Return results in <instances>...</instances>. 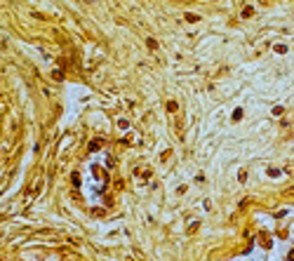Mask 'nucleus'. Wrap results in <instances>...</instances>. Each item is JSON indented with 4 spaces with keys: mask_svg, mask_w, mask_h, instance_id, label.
Masks as SVG:
<instances>
[{
    "mask_svg": "<svg viewBox=\"0 0 294 261\" xmlns=\"http://www.w3.org/2000/svg\"><path fill=\"white\" fill-rule=\"evenodd\" d=\"M99 146H101V141H99V139H94V141H92V144H90V151H97Z\"/></svg>",
    "mask_w": 294,
    "mask_h": 261,
    "instance_id": "nucleus-1",
    "label": "nucleus"
},
{
    "mask_svg": "<svg viewBox=\"0 0 294 261\" xmlns=\"http://www.w3.org/2000/svg\"><path fill=\"white\" fill-rule=\"evenodd\" d=\"M240 118H242V111L235 108V111H233V120H240Z\"/></svg>",
    "mask_w": 294,
    "mask_h": 261,
    "instance_id": "nucleus-2",
    "label": "nucleus"
},
{
    "mask_svg": "<svg viewBox=\"0 0 294 261\" xmlns=\"http://www.w3.org/2000/svg\"><path fill=\"white\" fill-rule=\"evenodd\" d=\"M252 12H254L252 7H245V9H242V17H252Z\"/></svg>",
    "mask_w": 294,
    "mask_h": 261,
    "instance_id": "nucleus-3",
    "label": "nucleus"
},
{
    "mask_svg": "<svg viewBox=\"0 0 294 261\" xmlns=\"http://www.w3.org/2000/svg\"><path fill=\"white\" fill-rule=\"evenodd\" d=\"M275 52H280V54H285V52H287V47H285V45H275Z\"/></svg>",
    "mask_w": 294,
    "mask_h": 261,
    "instance_id": "nucleus-4",
    "label": "nucleus"
}]
</instances>
